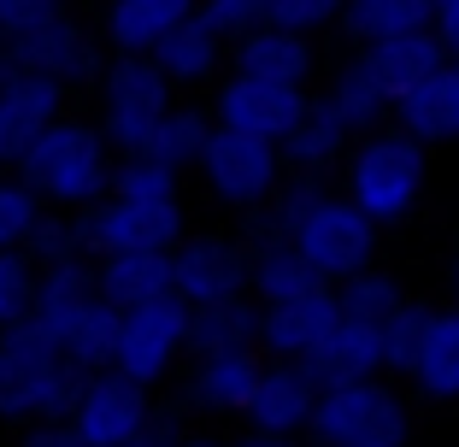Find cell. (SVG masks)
Instances as JSON below:
<instances>
[{
	"mask_svg": "<svg viewBox=\"0 0 459 447\" xmlns=\"http://www.w3.org/2000/svg\"><path fill=\"white\" fill-rule=\"evenodd\" d=\"M82 383H89V371L36 324L0 330V424L24 430L41 418H71Z\"/></svg>",
	"mask_w": 459,
	"mask_h": 447,
	"instance_id": "1",
	"label": "cell"
},
{
	"mask_svg": "<svg viewBox=\"0 0 459 447\" xmlns=\"http://www.w3.org/2000/svg\"><path fill=\"white\" fill-rule=\"evenodd\" d=\"M24 176L30 189L41 201L54 206V212H82V206H95L112 194V171H118V148L107 142L100 118H59L24 159L13 165Z\"/></svg>",
	"mask_w": 459,
	"mask_h": 447,
	"instance_id": "2",
	"label": "cell"
},
{
	"mask_svg": "<svg viewBox=\"0 0 459 447\" xmlns=\"http://www.w3.org/2000/svg\"><path fill=\"white\" fill-rule=\"evenodd\" d=\"M107 59H112L107 36L89 30L82 18H71L65 6L30 18V24L0 30V77H13V71H41V77H59L65 89H95L100 71H107Z\"/></svg>",
	"mask_w": 459,
	"mask_h": 447,
	"instance_id": "3",
	"label": "cell"
},
{
	"mask_svg": "<svg viewBox=\"0 0 459 447\" xmlns=\"http://www.w3.org/2000/svg\"><path fill=\"white\" fill-rule=\"evenodd\" d=\"M424 142L406 136L401 124L394 130H365L359 148H348V165H342V194L359 201L377 224H401L424 194Z\"/></svg>",
	"mask_w": 459,
	"mask_h": 447,
	"instance_id": "4",
	"label": "cell"
},
{
	"mask_svg": "<svg viewBox=\"0 0 459 447\" xmlns=\"http://www.w3.org/2000/svg\"><path fill=\"white\" fill-rule=\"evenodd\" d=\"M100 100V130L118 153H142L148 136L160 130V118L177 107V82L165 77V65L153 54H112L107 71L95 82Z\"/></svg>",
	"mask_w": 459,
	"mask_h": 447,
	"instance_id": "5",
	"label": "cell"
},
{
	"mask_svg": "<svg viewBox=\"0 0 459 447\" xmlns=\"http://www.w3.org/2000/svg\"><path fill=\"white\" fill-rule=\"evenodd\" d=\"M406 435H412L406 400L383 377H359V383H330L318 394L307 442H318V447H406Z\"/></svg>",
	"mask_w": 459,
	"mask_h": 447,
	"instance_id": "6",
	"label": "cell"
},
{
	"mask_svg": "<svg viewBox=\"0 0 459 447\" xmlns=\"http://www.w3.org/2000/svg\"><path fill=\"white\" fill-rule=\"evenodd\" d=\"M283 148L265 136H247V130H230L212 124V142L201 153V183L218 206H236V212H259L271 194L283 189Z\"/></svg>",
	"mask_w": 459,
	"mask_h": 447,
	"instance_id": "7",
	"label": "cell"
},
{
	"mask_svg": "<svg viewBox=\"0 0 459 447\" xmlns=\"http://www.w3.org/2000/svg\"><path fill=\"white\" fill-rule=\"evenodd\" d=\"M189 324H195V306L183 295H160V300H142V306L124 312V330H118V359L112 371L148 383L153 394L177 377L183 353H189Z\"/></svg>",
	"mask_w": 459,
	"mask_h": 447,
	"instance_id": "8",
	"label": "cell"
},
{
	"mask_svg": "<svg viewBox=\"0 0 459 447\" xmlns=\"http://www.w3.org/2000/svg\"><path fill=\"white\" fill-rule=\"evenodd\" d=\"M377 218L365 212L359 201L348 194H325V201L307 212V224L295 230V247L307 254V265L325 277L330 288L348 283L353 271H365L371 259H377Z\"/></svg>",
	"mask_w": 459,
	"mask_h": 447,
	"instance_id": "9",
	"label": "cell"
},
{
	"mask_svg": "<svg viewBox=\"0 0 459 447\" xmlns=\"http://www.w3.org/2000/svg\"><path fill=\"white\" fill-rule=\"evenodd\" d=\"M77 230H82L89 259L130 254V247H160V254H171V247L189 236V212H183V201H124V194H107V201L77 212Z\"/></svg>",
	"mask_w": 459,
	"mask_h": 447,
	"instance_id": "10",
	"label": "cell"
},
{
	"mask_svg": "<svg viewBox=\"0 0 459 447\" xmlns=\"http://www.w3.org/2000/svg\"><path fill=\"white\" fill-rule=\"evenodd\" d=\"M312 95L307 82H277V77H254V71H224L212 89V118L247 136H265L283 148V136L307 118Z\"/></svg>",
	"mask_w": 459,
	"mask_h": 447,
	"instance_id": "11",
	"label": "cell"
},
{
	"mask_svg": "<svg viewBox=\"0 0 459 447\" xmlns=\"http://www.w3.org/2000/svg\"><path fill=\"white\" fill-rule=\"evenodd\" d=\"M171 271H177V295L189 306L247 295V283H254V242L247 236H218V230H201V236L189 230L171 247Z\"/></svg>",
	"mask_w": 459,
	"mask_h": 447,
	"instance_id": "12",
	"label": "cell"
},
{
	"mask_svg": "<svg viewBox=\"0 0 459 447\" xmlns=\"http://www.w3.org/2000/svg\"><path fill=\"white\" fill-rule=\"evenodd\" d=\"M153 418H160L153 389L124 377V371H112V365L89 371V383H82V394H77V412H71V424L82 430L89 447H130Z\"/></svg>",
	"mask_w": 459,
	"mask_h": 447,
	"instance_id": "13",
	"label": "cell"
},
{
	"mask_svg": "<svg viewBox=\"0 0 459 447\" xmlns=\"http://www.w3.org/2000/svg\"><path fill=\"white\" fill-rule=\"evenodd\" d=\"M65 100H71V89L59 77H41V71L0 77V165L6 171L65 118Z\"/></svg>",
	"mask_w": 459,
	"mask_h": 447,
	"instance_id": "14",
	"label": "cell"
},
{
	"mask_svg": "<svg viewBox=\"0 0 459 447\" xmlns=\"http://www.w3.org/2000/svg\"><path fill=\"white\" fill-rule=\"evenodd\" d=\"M318 394L325 383L312 377L300 359H271L265 353V371H259V389L247 400V430H271V435H307L312 430V412H318Z\"/></svg>",
	"mask_w": 459,
	"mask_h": 447,
	"instance_id": "15",
	"label": "cell"
},
{
	"mask_svg": "<svg viewBox=\"0 0 459 447\" xmlns=\"http://www.w3.org/2000/svg\"><path fill=\"white\" fill-rule=\"evenodd\" d=\"M259 371H265V348L206 353V359L189 365V377H183V407L212 412V418H242L254 389H259Z\"/></svg>",
	"mask_w": 459,
	"mask_h": 447,
	"instance_id": "16",
	"label": "cell"
},
{
	"mask_svg": "<svg viewBox=\"0 0 459 447\" xmlns=\"http://www.w3.org/2000/svg\"><path fill=\"white\" fill-rule=\"evenodd\" d=\"M336 324H342L336 288H312V295H300V300H277V306L259 312V348H265L271 359H307Z\"/></svg>",
	"mask_w": 459,
	"mask_h": 447,
	"instance_id": "17",
	"label": "cell"
},
{
	"mask_svg": "<svg viewBox=\"0 0 459 447\" xmlns=\"http://www.w3.org/2000/svg\"><path fill=\"white\" fill-rule=\"evenodd\" d=\"M312 377L325 383H359V377H383L389 371V353H383V324H365V318H348L342 312V324L330 330L318 348L300 359Z\"/></svg>",
	"mask_w": 459,
	"mask_h": 447,
	"instance_id": "18",
	"label": "cell"
},
{
	"mask_svg": "<svg viewBox=\"0 0 459 447\" xmlns=\"http://www.w3.org/2000/svg\"><path fill=\"white\" fill-rule=\"evenodd\" d=\"M201 13V0H107L100 36L112 54H153L171 30H183Z\"/></svg>",
	"mask_w": 459,
	"mask_h": 447,
	"instance_id": "19",
	"label": "cell"
},
{
	"mask_svg": "<svg viewBox=\"0 0 459 447\" xmlns=\"http://www.w3.org/2000/svg\"><path fill=\"white\" fill-rule=\"evenodd\" d=\"M318 54H312V36L307 30H289V24H259L247 30L242 41H230V71H254V77H277V82H307Z\"/></svg>",
	"mask_w": 459,
	"mask_h": 447,
	"instance_id": "20",
	"label": "cell"
},
{
	"mask_svg": "<svg viewBox=\"0 0 459 447\" xmlns=\"http://www.w3.org/2000/svg\"><path fill=\"white\" fill-rule=\"evenodd\" d=\"M365 54V65L377 71V82H383V95L389 100H401V95H412L424 77H430L436 65L447 59V47H442V36H436V24H424V30H401V36H383V41H371V47H359Z\"/></svg>",
	"mask_w": 459,
	"mask_h": 447,
	"instance_id": "21",
	"label": "cell"
},
{
	"mask_svg": "<svg viewBox=\"0 0 459 447\" xmlns=\"http://www.w3.org/2000/svg\"><path fill=\"white\" fill-rule=\"evenodd\" d=\"M394 124L406 136H419L424 148L430 142H459V59H442L412 95L394 100Z\"/></svg>",
	"mask_w": 459,
	"mask_h": 447,
	"instance_id": "22",
	"label": "cell"
},
{
	"mask_svg": "<svg viewBox=\"0 0 459 447\" xmlns=\"http://www.w3.org/2000/svg\"><path fill=\"white\" fill-rule=\"evenodd\" d=\"M95 277H100V295L112 306H142V300H160L177 295V271H171V254L160 247H130V254H107L95 259Z\"/></svg>",
	"mask_w": 459,
	"mask_h": 447,
	"instance_id": "23",
	"label": "cell"
},
{
	"mask_svg": "<svg viewBox=\"0 0 459 447\" xmlns=\"http://www.w3.org/2000/svg\"><path fill=\"white\" fill-rule=\"evenodd\" d=\"M95 295H100L95 259H89V254L59 259V265H48V271H41V295H36V318H30V324H36L41 336L65 341V330L77 324V312L89 306Z\"/></svg>",
	"mask_w": 459,
	"mask_h": 447,
	"instance_id": "24",
	"label": "cell"
},
{
	"mask_svg": "<svg viewBox=\"0 0 459 447\" xmlns=\"http://www.w3.org/2000/svg\"><path fill=\"white\" fill-rule=\"evenodd\" d=\"M153 59L165 65V77H171L177 89H201V82H218V77H224V65H230V41L212 36L201 18H189L183 30H171V36L153 47Z\"/></svg>",
	"mask_w": 459,
	"mask_h": 447,
	"instance_id": "25",
	"label": "cell"
},
{
	"mask_svg": "<svg viewBox=\"0 0 459 447\" xmlns=\"http://www.w3.org/2000/svg\"><path fill=\"white\" fill-rule=\"evenodd\" d=\"M259 300L254 295H230L212 300V306H195L189 324V359H206V353H236V348H259Z\"/></svg>",
	"mask_w": 459,
	"mask_h": 447,
	"instance_id": "26",
	"label": "cell"
},
{
	"mask_svg": "<svg viewBox=\"0 0 459 447\" xmlns=\"http://www.w3.org/2000/svg\"><path fill=\"white\" fill-rule=\"evenodd\" d=\"M348 148H353V130L325 95L312 100L307 118L283 136V159L295 165V171H330L336 159H348Z\"/></svg>",
	"mask_w": 459,
	"mask_h": 447,
	"instance_id": "27",
	"label": "cell"
},
{
	"mask_svg": "<svg viewBox=\"0 0 459 447\" xmlns=\"http://www.w3.org/2000/svg\"><path fill=\"white\" fill-rule=\"evenodd\" d=\"M325 171H295V176H283V189L271 194L259 212H247L254 224H247V242H295V230L307 224V212L318 201H325Z\"/></svg>",
	"mask_w": 459,
	"mask_h": 447,
	"instance_id": "28",
	"label": "cell"
},
{
	"mask_svg": "<svg viewBox=\"0 0 459 447\" xmlns=\"http://www.w3.org/2000/svg\"><path fill=\"white\" fill-rule=\"evenodd\" d=\"M312 288H330V283L307 265V254H300L295 242H259L254 247V283H247V295H254L259 306L300 300V295H312Z\"/></svg>",
	"mask_w": 459,
	"mask_h": 447,
	"instance_id": "29",
	"label": "cell"
},
{
	"mask_svg": "<svg viewBox=\"0 0 459 447\" xmlns=\"http://www.w3.org/2000/svg\"><path fill=\"white\" fill-rule=\"evenodd\" d=\"M325 100L342 112V118H348L353 136H365V130H383V118L394 112V100L383 95V82H377V71L365 65V54L348 59V65H336V77H330Z\"/></svg>",
	"mask_w": 459,
	"mask_h": 447,
	"instance_id": "30",
	"label": "cell"
},
{
	"mask_svg": "<svg viewBox=\"0 0 459 447\" xmlns=\"http://www.w3.org/2000/svg\"><path fill=\"white\" fill-rule=\"evenodd\" d=\"M412 383H419L430 400H459V306L430 312V330H424Z\"/></svg>",
	"mask_w": 459,
	"mask_h": 447,
	"instance_id": "31",
	"label": "cell"
},
{
	"mask_svg": "<svg viewBox=\"0 0 459 447\" xmlns=\"http://www.w3.org/2000/svg\"><path fill=\"white\" fill-rule=\"evenodd\" d=\"M118 330H124V306H112L107 295H95L77 312V324L65 330L59 348H65L82 371H107L112 359H118Z\"/></svg>",
	"mask_w": 459,
	"mask_h": 447,
	"instance_id": "32",
	"label": "cell"
},
{
	"mask_svg": "<svg viewBox=\"0 0 459 447\" xmlns=\"http://www.w3.org/2000/svg\"><path fill=\"white\" fill-rule=\"evenodd\" d=\"M424 24H436L430 0H348L342 6V30L359 47H371L383 36H401V30H424Z\"/></svg>",
	"mask_w": 459,
	"mask_h": 447,
	"instance_id": "33",
	"label": "cell"
},
{
	"mask_svg": "<svg viewBox=\"0 0 459 447\" xmlns=\"http://www.w3.org/2000/svg\"><path fill=\"white\" fill-rule=\"evenodd\" d=\"M212 124H218L212 112L183 107V100H177V107L160 118V130L148 136V148H142V153L177 165V171H195V165H201V153H206V142H212Z\"/></svg>",
	"mask_w": 459,
	"mask_h": 447,
	"instance_id": "34",
	"label": "cell"
},
{
	"mask_svg": "<svg viewBox=\"0 0 459 447\" xmlns=\"http://www.w3.org/2000/svg\"><path fill=\"white\" fill-rule=\"evenodd\" d=\"M41 265L30 247H0V330L30 324L36 318V295H41Z\"/></svg>",
	"mask_w": 459,
	"mask_h": 447,
	"instance_id": "35",
	"label": "cell"
},
{
	"mask_svg": "<svg viewBox=\"0 0 459 447\" xmlns=\"http://www.w3.org/2000/svg\"><path fill=\"white\" fill-rule=\"evenodd\" d=\"M336 300L348 318H365V324H389L394 312L406 306V288L394 283L389 271H377V265H365V271H353L348 283H336Z\"/></svg>",
	"mask_w": 459,
	"mask_h": 447,
	"instance_id": "36",
	"label": "cell"
},
{
	"mask_svg": "<svg viewBox=\"0 0 459 447\" xmlns=\"http://www.w3.org/2000/svg\"><path fill=\"white\" fill-rule=\"evenodd\" d=\"M112 194H124V201H183V171L153 159V153H118Z\"/></svg>",
	"mask_w": 459,
	"mask_h": 447,
	"instance_id": "37",
	"label": "cell"
},
{
	"mask_svg": "<svg viewBox=\"0 0 459 447\" xmlns=\"http://www.w3.org/2000/svg\"><path fill=\"white\" fill-rule=\"evenodd\" d=\"M54 212L18 171H0V247H30L36 224Z\"/></svg>",
	"mask_w": 459,
	"mask_h": 447,
	"instance_id": "38",
	"label": "cell"
},
{
	"mask_svg": "<svg viewBox=\"0 0 459 447\" xmlns=\"http://www.w3.org/2000/svg\"><path fill=\"white\" fill-rule=\"evenodd\" d=\"M430 312H436V306L406 300L389 324H383V353H389V371L412 377V365H419V348H424V330H430Z\"/></svg>",
	"mask_w": 459,
	"mask_h": 447,
	"instance_id": "39",
	"label": "cell"
},
{
	"mask_svg": "<svg viewBox=\"0 0 459 447\" xmlns=\"http://www.w3.org/2000/svg\"><path fill=\"white\" fill-rule=\"evenodd\" d=\"M201 18L212 36H224V41H242L247 30H259L265 24V0H201Z\"/></svg>",
	"mask_w": 459,
	"mask_h": 447,
	"instance_id": "40",
	"label": "cell"
},
{
	"mask_svg": "<svg viewBox=\"0 0 459 447\" xmlns=\"http://www.w3.org/2000/svg\"><path fill=\"white\" fill-rule=\"evenodd\" d=\"M30 254H36L41 265H59V259L89 254V247H82V230H77V212H71V218H59V212L41 218L36 236H30Z\"/></svg>",
	"mask_w": 459,
	"mask_h": 447,
	"instance_id": "41",
	"label": "cell"
},
{
	"mask_svg": "<svg viewBox=\"0 0 459 447\" xmlns=\"http://www.w3.org/2000/svg\"><path fill=\"white\" fill-rule=\"evenodd\" d=\"M342 6L348 0H265V18L312 36V30H325V24H342Z\"/></svg>",
	"mask_w": 459,
	"mask_h": 447,
	"instance_id": "42",
	"label": "cell"
},
{
	"mask_svg": "<svg viewBox=\"0 0 459 447\" xmlns=\"http://www.w3.org/2000/svg\"><path fill=\"white\" fill-rule=\"evenodd\" d=\"M18 447H89V442H82V430L71 418H41L18 430Z\"/></svg>",
	"mask_w": 459,
	"mask_h": 447,
	"instance_id": "43",
	"label": "cell"
},
{
	"mask_svg": "<svg viewBox=\"0 0 459 447\" xmlns=\"http://www.w3.org/2000/svg\"><path fill=\"white\" fill-rule=\"evenodd\" d=\"M183 412H189V407H171V412H160V418H153L148 430L135 435L130 447H183V435H189V430H183Z\"/></svg>",
	"mask_w": 459,
	"mask_h": 447,
	"instance_id": "44",
	"label": "cell"
},
{
	"mask_svg": "<svg viewBox=\"0 0 459 447\" xmlns=\"http://www.w3.org/2000/svg\"><path fill=\"white\" fill-rule=\"evenodd\" d=\"M65 0H0V30L6 24H30V18H41V13H59Z\"/></svg>",
	"mask_w": 459,
	"mask_h": 447,
	"instance_id": "45",
	"label": "cell"
},
{
	"mask_svg": "<svg viewBox=\"0 0 459 447\" xmlns=\"http://www.w3.org/2000/svg\"><path fill=\"white\" fill-rule=\"evenodd\" d=\"M436 36H442L447 59H459V0H454V6H442V13H436Z\"/></svg>",
	"mask_w": 459,
	"mask_h": 447,
	"instance_id": "46",
	"label": "cell"
},
{
	"mask_svg": "<svg viewBox=\"0 0 459 447\" xmlns=\"http://www.w3.org/2000/svg\"><path fill=\"white\" fill-rule=\"evenodd\" d=\"M230 447H295L289 435H271V430H247V435H236Z\"/></svg>",
	"mask_w": 459,
	"mask_h": 447,
	"instance_id": "47",
	"label": "cell"
},
{
	"mask_svg": "<svg viewBox=\"0 0 459 447\" xmlns=\"http://www.w3.org/2000/svg\"><path fill=\"white\" fill-rule=\"evenodd\" d=\"M183 447H230V442H218V435H183Z\"/></svg>",
	"mask_w": 459,
	"mask_h": 447,
	"instance_id": "48",
	"label": "cell"
},
{
	"mask_svg": "<svg viewBox=\"0 0 459 447\" xmlns=\"http://www.w3.org/2000/svg\"><path fill=\"white\" fill-rule=\"evenodd\" d=\"M447 277H454V295H459V254H454V265H447Z\"/></svg>",
	"mask_w": 459,
	"mask_h": 447,
	"instance_id": "49",
	"label": "cell"
},
{
	"mask_svg": "<svg viewBox=\"0 0 459 447\" xmlns=\"http://www.w3.org/2000/svg\"><path fill=\"white\" fill-rule=\"evenodd\" d=\"M430 6H436V13H442V6H454V0H430Z\"/></svg>",
	"mask_w": 459,
	"mask_h": 447,
	"instance_id": "50",
	"label": "cell"
},
{
	"mask_svg": "<svg viewBox=\"0 0 459 447\" xmlns=\"http://www.w3.org/2000/svg\"><path fill=\"white\" fill-rule=\"evenodd\" d=\"M307 447H318V442H307Z\"/></svg>",
	"mask_w": 459,
	"mask_h": 447,
	"instance_id": "51",
	"label": "cell"
},
{
	"mask_svg": "<svg viewBox=\"0 0 459 447\" xmlns=\"http://www.w3.org/2000/svg\"><path fill=\"white\" fill-rule=\"evenodd\" d=\"M0 171H6V165H0Z\"/></svg>",
	"mask_w": 459,
	"mask_h": 447,
	"instance_id": "52",
	"label": "cell"
}]
</instances>
